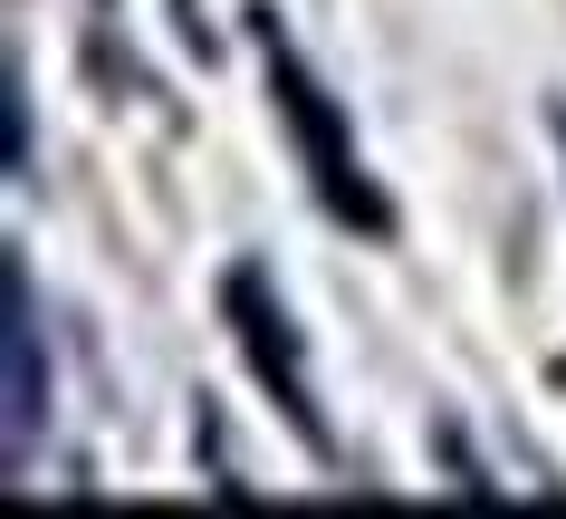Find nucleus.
Segmentation results:
<instances>
[{"mask_svg": "<svg viewBox=\"0 0 566 519\" xmlns=\"http://www.w3.org/2000/svg\"><path fill=\"white\" fill-rule=\"evenodd\" d=\"M164 10H174V30L192 39V49H211V20H202V0H164Z\"/></svg>", "mask_w": 566, "mask_h": 519, "instance_id": "5", "label": "nucleus"}, {"mask_svg": "<svg viewBox=\"0 0 566 519\" xmlns=\"http://www.w3.org/2000/svg\"><path fill=\"white\" fill-rule=\"evenodd\" d=\"M0 299H10V336H0V356H10V385H0V443H10V471L39 453V424H49V318H39V289L20 270V250L0 260Z\"/></svg>", "mask_w": 566, "mask_h": 519, "instance_id": "3", "label": "nucleus"}, {"mask_svg": "<svg viewBox=\"0 0 566 519\" xmlns=\"http://www.w3.org/2000/svg\"><path fill=\"white\" fill-rule=\"evenodd\" d=\"M221 308H231V336H240V356L260 366V385L289 404L298 443H307V453H336V433H327V414H317V385H307V356H298V328H289L279 289H269V279L240 260V270L221 279Z\"/></svg>", "mask_w": 566, "mask_h": 519, "instance_id": "2", "label": "nucleus"}, {"mask_svg": "<svg viewBox=\"0 0 566 519\" xmlns=\"http://www.w3.org/2000/svg\"><path fill=\"white\" fill-rule=\"evenodd\" d=\"M260 68H269V106H279V125H289V145H298V164H307V184L327 193V212L336 221H365V231H385V193H375V174H365V154H356V135H346V106L327 96V77L298 59V39L279 30L260 10Z\"/></svg>", "mask_w": 566, "mask_h": 519, "instance_id": "1", "label": "nucleus"}, {"mask_svg": "<svg viewBox=\"0 0 566 519\" xmlns=\"http://www.w3.org/2000/svg\"><path fill=\"white\" fill-rule=\"evenodd\" d=\"M10 174H30V77L10 68Z\"/></svg>", "mask_w": 566, "mask_h": 519, "instance_id": "4", "label": "nucleus"}]
</instances>
